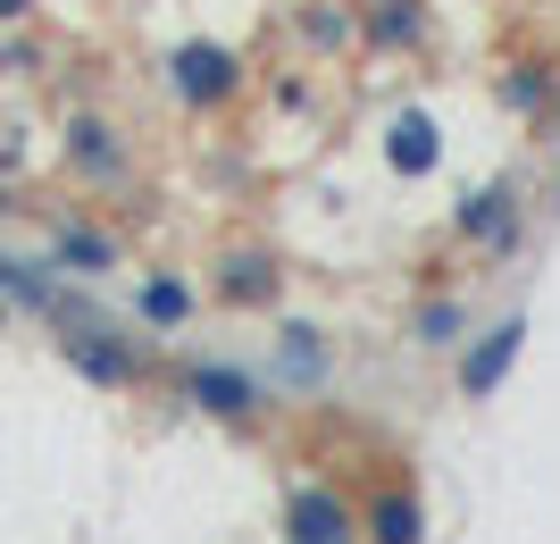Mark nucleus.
<instances>
[{
    "label": "nucleus",
    "instance_id": "0eeeda50",
    "mask_svg": "<svg viewBox=\"0 0 560 544\" xmlns=\"http://www.w3.org/2000/svg\"><path fill=\"white\" fill-rule=\"evenodd\" d=\"M518 344H527V319H518V310H511V319H493V327H477L460 344V394H468V403H486L493 385L511 378Z\"/></svg>",
    "mask_w": 560,
    "mask_h": 544
},
{
    "label": "nucleus",
    "instance_id": "1a4fd4ad",
    "mask_svg": "<svg viewBox=\"0 0 560 544\" xmlns=\"http://www.w3.org/2000/svg\"><path fill=\"white\" fill-rule=\"evenodd\" d=\"M360 544H427V495L410 477H385L360 511Z\"/></svg>",
    "mask_w": 560,
    "mask_h": 544
},
{
    "label": "nucleus",
    "instance_id": "9b49d317",
    "mask_svg": "<svg viewBox=\"0 0 560 544\" xmlns=\"http://www.w3.org/2000/svg\"><path fill=\"white\" fill-rule=\"evenodd\" d=\"M293 43L310 59H351L360 50V0H302L293 9Z\"/></svg>",
    "mask_w": 560,
    "mask_h": 544
},
{
    "label": "nucleus",
    "instance_id": "6e6552de",
    "mask_svg": "<svg viewBox=\"0 0 560 544\" xmlns=\"http://www.w3.org/2000/svg\"><path fill=\"white\" fill-rule=\"evenodd\" d=\"M335 378V344L318 319H284L277 327V385L284 394H318V385Z\"/></svg>",
    "mask_w": 560,
    "mask_h": 544
},
{
    "label": "nucleus",
    "instance_id": "423d86ee",
    "mask_svg": "<svg viewBox=\"0 0 560 544\" xmlns=\"http://www.w3.org/2000/svg\"><path fill=\"white\" fill-rule=\"evenodd\" d=\"M284 544H360V511L335 486H293L284 495Z\"/></svg>",
    "mask_w": 560,
    "mask_h": 544
},
{
    "label": "nucleus",
    "instance_id": "39448f33",
    "mask_svg": "<svg viewBox=\"0 0 560 544\" xmlns=\"http://www.w3.org/2000/svg\"><path fill=\"white\" fill-rule=\"evenodd\" d=\"M185 403H201L226 427H252L259 410H268V378H252L243 360H201V369L185 378Z\"/></svg>",
    "mask_w": 560,
    "mask_h": 544
},
{
    "label": "nucleus",
    "instance_id": "dca6fc26",
    "mask_svg": "<svg viewBox=\"0 0 560 544\" xmlns=\"http://www.w3.org/2000/svg\"><path fill=\"white\" fill-rule=\"evenodd\" d=\"M185 319H192V285L185 277H151V285H142V327L176 335Z\"/></svg>",
    "mask_w": 560,
    "mask_h": 544
},
{
    "label": "nucleus",
    "instance_id": "6ab92c4d",
    "mask_svg": "<svg viewBox=\"0 0 560 544\" xmlns=\"http://www.w3.org/2000/svg\"><path fill=\"white\" fill-rule=\"evenodd\" d=\"M552 210H560V167H552Z\"/></svg>",
    "mask_w": 560,
    "mask_h": 544
},
{
    "label": "nucleus",
    "instance_id": "20e7f679",
    "mask_svg": "<svg viewBox=\"0 0 560 544\" xmlns=\"http://www.w3.org/2000/svg\"><path fill=\"white\" fill-rule=\"evenodd\" d=\"M435 43V0H360V50L369 59H419Z\"/></svg>",
    "mask_w": 560,
    "mask_h": 544
},
{
    "label": "nucleus",
    "instance_id": "ddd939ff",
    "mask_svg": "<svg viewBox=\"0 0 560 544\" xmlns=\"http://www.w3.org/2000/svg\"><path fill=\"white\" fill-rule=\"evenodd\" d=\"M68 160L84 185H126L135 176V160H126V135H117L109 118H75L68 126Z\"/></svg>",
    "mask_w": 560,
    "mask_h": 544
},
{
    "label": "nucleus",
    "instance_id": "f257e3e1",
    "mask_svg": "<svg viewBox=\"0 0 560 544\" xmlns=\"http://www.w3.org/2000/svg\"><path fill=\"white\" fill-rule=\"evenodd\" d=\"M160 84L176 109H192V118H218V109H234L243 101V84H252V59L234 43H218V34H185V43L160 50Z\"/></svg>",
    "mask_w": 560,
    "mask_h": 544
},
{
    "label": "nucleus",
    "instance_id": "2eb2a0df",
    "mask_svg": "<svg viewBox=\"0 0 560 544\" xmlns=\"http://www.w3.org/2000/svg\"><path fill=\"white\" fill-rule=\"evenodd\" d=\"M410 344H419V352H460L468 344V302L460 293H427L419 319H410Z\"/></svg>",
    "mask_w": 560,
    "mask_h": 544
},
{
    "label": "nucleus",
    "instance_id": "f03ea898",
    "mask_svg": "<svg viewBox=\"0 0 560 544\" xmlns=\"http://www.w3.org/2000/svg\"><path fill=\"white\" fill-rule=\"evenodd\" d=\"M452 235H460L468 252H486V261H511L518 243H527V193H518L511 176L477 185L460 210H452Z\"/></svg>",
    "mask_w": 560,
    "mask_h": 544
},
{
    "label": "nucleus",
    "instance_id": "a211bd4d",
    "mask_svg": "<svg viewBox=\"0 0 560 544\" xmlns=\"http://www.w3.org/2000/svg\"><path fill=\"white\" fill-rule=\"evenodd\" d=\"M34 9H43V0H0V25H25Z\"/></svg>",
    "mask_w": 560,
    "mask_h": 544
},
{
    "label": "nucleus",
    "instance_id": "aec40b11",
    "mask_svg": "<svg viewBox=\"0 0 560 544\" xmlns=\"http://www.w3.org/2000/svg\"><path fill=\"white\" fill-rule=\"evenodd\" d=\"M0 210H9V185H0Z\"/></svg>",
    "mask_w": 560,
    "mask_h": 544
},
{
    "label": "nucleus",
    "instance_id": "f3484780",
    "mask_svg": "<svg viewBox=\"0 0 560 544\" xmlns=\"http://www.w3.org/2000/svg\"><path fill=\"white\" fill-rule=\"evenodd\" d=\"M59 268H75V277H101V268H117V243L93 235V227H68V235H59Z\"/></svg>",
    "mask_w": 560,
    "mask_h": 544
},
{
    "label": "nucleus",
    "instance_id": "7ed1b4c3",
    "mask_svg": "<svg viewBox=\"0 0 560 544\" xmlns=\"http://www.w3.org/2000/svg\"><path fill=\"white\" fill-rule=\"evenodd\" d=\"M376 160L394 167L401 185H427V176L444 167V118H435L427 101H401L394 118L376 126Z\"/></svg>",
    "mask_w": 560,
    "mask_h": 544
},
{
    "label": "nucleus",
    "instance_id": "4468645a",
    "mask_svg": "<svg viewBox=\"0 0 560 544\" xmlns=\"http://www.w3.org/2000/svg\"><path fill=\"white\" fill-rule=\"evenodd\" d=\"M68 360H75L93 385H135V352H126L109 327H75V335H68Z\"/></svg>",
    "mask_w": 560,
    "mask_h": 544
},
{
    "label": "nucleus",
    "instance_id": "f8f14e48",
    "mask_svg": "<svg viewBox=\"0 0 560 544\" xmlns=\"http://www.w3.org/2000/svg\"><path fill=\"white\" fill-rule=\"evenodd\" d=\"M493 101H502L518 126H544V118H552V101H560V68L544 59V50H527V59H511V68H502Z\"/></svg>",
    "mask_w": 560,
    "mask_h": 544
},
{
    "label": "nucleus",
    "instance_id": "9d476101",
    "mask_svg": "<svg viewBox=\"0 0 560 544\" xmlns=\"http://www.w3.org/2000/svg\"><path fill=\"white\" fill-rule=\"evenodd\" d=\"M218 293H226L234 310H268L284 293V261L268 243H234L226 261H218Z\"/></svg>",
    "mask_w": 560,
    "mask_h": 544
}]
</instances>
